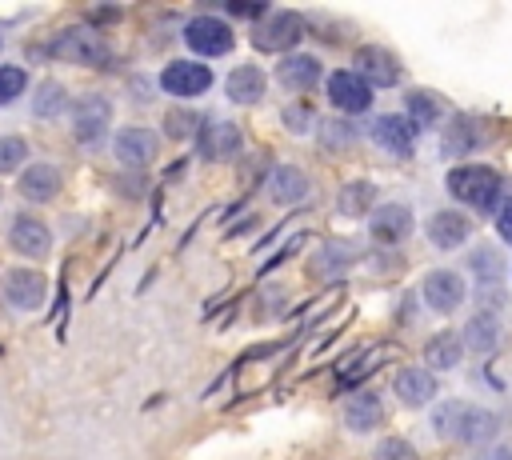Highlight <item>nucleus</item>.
<instances>
[{
	"label": "nucleus",
	"mask_w": 512,
	"mask_h": 460,
	"mask_svg": "<svg viewBox=\"0 0 512 460\" xmlns=\"http://www.w3.org/2000/svg\"><path fill=\"white\" fill-rule=\"evenodd\" d=\"M428 428L448 440V444H476V448H488L496 444L500 436V416L492 408H480V404H468V400H444L432 408L428 416Z\"/></svg>",
	"instance_id": "obj_1"
},
{
	"label": "nucleus",
	"mask_w": 512,
	"mask_h": 460,
	"mask_svg": "<svg viewBox=\"0 0 512 460\" xmlns=\"http://www.w3.org/2000/svg\"><path fill=\"white\" fill-rule=\"evenodd\" d=\"M444 188H448V196H452L456 204H464V208H472V212H496L504 180H500V172L488 168V164H456V168H448Z\"/></svg>",
	"instance_id": "obj_2"
},
{
	"label": "nucleus",
	"mask_w": 512,
	"mask_h": 460,
	"mask_svg": "<svg viewBox=\"0 0 512 460\" xmlns=\"http://www.w3.org/2000/svg\"><path fill=\"white\" fill-rule=\"evenodd\" d=\"M304 40V16L292 12V8H268V16H260L252 24V44L260 52H276V56H288L296 44Z\"/></svg>",
	"instance_id": "obj_3"
},
{
	"label": "nucleus",
	"mask_w": 512,
	"mask_h": 460,
	"mask_svg": "<svg viewBox=\"0 0 512 460\" xmlns=\"http://www.w3.org/2000/svg\"><path fill=\"white\" fill-rule=\"evenodd\" d=\"M44 52L56 56V60H68V64H88V68H100V64L112 60L108 40L92 28H64L56 40L44 44Z\"/></svg>",
	"instance_id": "obj_4"
},
{
	"label": "nucleus",
	"mask_w": 512,
	"mask_h": 460,
	"mask_svg": "<svg viewBox=\"0 0 512 460\" xmlns=\"http://www.w3.org/2000/svg\"><path fill=\"white\" fill-rule=\"evenodd\" d=\"M368 140H372L376 148H384L388 156H396V160H412L416 140H420V128H416L404 112H380V116H372V124H368Z\"/></svg>",
	"instance_id": "obj_5"
},
{
	"label": "nucleus",
	"mask_w": 512,
	"mask_h": 460,
	"mask_svg": "<svg viewBox=\"0 0 512 460\" xmlns=\"http://www.w3.org/2000/svg\"><path fill=\"white\" fill-rule=\"evenodd\" d=\"M212 80H216V76H212V64H200V60H188V56L164 64L160 76H156V84H160L168 96H176V100H196V96H204V92L212 88Z\"/></svg>",
	"instance_id": "obj_6"
},
{
	"label": "nucleus",
	"mask_w": 512,
	"mask_h": 460,
	"mask_svg": "<svg viewBox=\"0 0 512 460\" xmlns=\"http://www.w3.org/2000/svg\"><path fill=\"white\" fill-rule=\"evenodd\" d=\"M108 128H112V100L108 96L88 92V96H80L72 104V140L76 144L92 148V144H100L108 136Z\"/></svg>",
	"instance_id": "obj_7"
},
{
	"label": "nucleus",
	"mask_w": 512,
	"mask_h": 460,
	"mask_svg": "<svg viewBox=\"0 0 512 460\" xmlns=\"http://www.w3.org/2000/svg\"><path fill=\"white\" fill-rule=\"evenodd\" d=\"M184 44H188L196 56L216 60V56H228V52H232L236 32H232L228 20H220V16H192V20L184 24Z\"/></svg>",
	"instance_id": "obj_8"
},
{
	"label": "nucleus",
	"mask_w": 512,
	"mask_h": 460,
	"mask_svg": "<svg viewBox=\"0 0 512 460\" xmlns=\"http://www.w3.org/2000/svg\"><path fill=\"white\" fill-rule=\"evenodd\" d=\"M0 296H4V304L16 308V312H36V308H44V300H48V280H44L36 268H4V276H0Z\"/></svg>",
	"instance_id": "obj_9"
},
{
	"label": "nucleus",
	"mask_w": 512,
	"mask_h": 460,
	"mask_svg": "<svg viewBox=\"0 0 512 460\" xmlns=\"http://www.w3.org/2000/svg\"><path fill=\"white\" fill-rule=\"evenodd\" d=\"M468 280L456 272V268H432L424 280H420V296H424V308H432V312H440V316H448V312H456L464 300H468Z\"/></svg>",
	"instance_id": "obj_10"
},
{
	"label": "nucleus",
	"mask_w": 512,
	"mask_h": 460,
	"mask_svg": "<svg viewBox=\"0 0 512 460\" xmlns=\"http://www.w3.org/2000/svg\"><path fill=\"white\" fill-rule=\"evenodd\" d=\"M412 232H416V216H412V208L400 204V200L376 204V208L368 212V236H372L376 244H384V248L404 244Z\"/></svg>",
	"instance_id": "obj_11"
},
{
	"label": "nucleus",
	"mask_w": 512,
	"mask_h": 460,
	"mask_svg": "<svg viewBox=\"0 0 512 460\" xmlns=\"http://www.w3.org/2000/svg\"><path fill=\"white\" fill-rule=\"evenodd\" d=\"M324 88H328V104L336 108V112H344V116H360V112H368L372 108V88L352 72V68H336L328 80H324Z\"/></svg>",
	"instance_id": "obj_12"
},
{
	"label": "nucleus",
	"mask_w": 512,
	"mask_h": 460,
	"mask_svg": "<svg viewBox=\"0 0 512 460\" xmlns=\"http://www.w3.org/2000/svg\"><path fill=\"white\" fill-rule=\"evenodd\" d=\"M112 152H116V160H120L124 168L144 172V168L156 160L160 140H156V132L144 128V124H124V128L112 136Z\"/></svg>",
	"instance_id": "obj_13"
},
{
	"label": "nucleus",
	"mask_w": 512,
	"mask_h": 460,
	"mask_svg": "<svg viewBox=\"0 0 512 460\" xmlns=\"http://www.w3.org/2000/svg\"><path fill=\"white\" fill-rule=\"evenodd\" d=\"M484 140H488L484 124H480L476 116L456 112V116L448 120V128H440V156H444V160H468L476 148H484Z\"/></svg>",
	"instance_id": "obj_14"
},
{
	"label": "nucleus",
	"mask_w": 512,
	"mask_h": 460,
	"mask_svg": "<svg viewBox=\"0 0 512 460\" xmlns=\"http://www.w3.org/2000/svg\"><path fill=\"white\" fill-rule=\"evenodd\" d=\"M424 236L432 248H444V252L464 248V240H472V216L464 208H436L424 224Z\"/></svg>",
	"instance_id": "obj_15"
},
{
	"label": "nucleus",
	"mask_w": 512,
	"mask_h": 460,
	"mask_svg": "<svg viewBox=\"0 0 512 460\" xmlns=\"http://www.w3.org/2000/svg\"><path fill=\"white\" fill-rule=\"evenodd\" d=\"M368 88H392V84H400V72H404V64L388 52V48H380V44H364L360 52H356V68H352Z\"/></svg>",
	"instance_id": "obj_16"
},
{
	"label": "nucleus",
	"mask_w": 512,
	"mask_h": 460,
	"mask_svg": "<svg viewBox=\"0 0 512 460\" xmlns=\"http://www.w3.org/2000/svg\"><path fill=\"white\" fill-rule=\"evenodd\" d=\"M60 188H64V176H60V168L48 164V160L24 164L20 176H16V192H20L28 204H48V200L60 196Z\"/></svg>",
	"instance_id": "obj_17"
},
{
	"label": "nucleus",
	"mask_w": 512,
	"mask_h": 460,
	"mask_svg": "<svg viewBox=\"0 0 512 460\" xmlns=\"http://www.w3.org/2000/svg\"><path fill=\"white\" fill-rule=\"evenodd\" d=\"M320 76H324V64H320V56H312V52H288V56H280V64H276V80H280L288 92H296L300 100H304V92H312V88L320 84Z\"/></svg>",
	"instance_id": "obj_18"
},
{
	"label": "nucleus",
	"mask_w": 512,
	"mask_h": 460,
	"mask_svg": "<svg viewBox=\"0 0 512 460\" xmlns=\"http://www.w3.org/2000/svg\"><path fill=\"white\" fill-rule=\"evenodd\" d=\"M8 244H12L20 256L40 260V256H48V252H52V228H48L40 216L20 212V216H12V220H8Z\"/></svg>",
	"instance_id": "obj_19"
},
{
	"label": "nucleus",
	"mask_w": 512,
	"mask_h": 460,
	"mask_svg": "<svg viewBox=\"0 0 512 460\" xmlns=\"http://www.w3.org/2000/svg\"><path fill=\"white\" fill-rule=\"evenodd\" d=\"M392 392H396V400H400L404 408H424V404L436 400L440 380H436V372H428L424 364H412V368H400V372H396Z\"/></svg>",
	"instance_id": "obj_20"
},
{
	"label": "nucleus",
	"mask_w": 512,
	"mask_h": 460,
	"mask_svg": "<svg viewBox=\"0 0 512 460\" xmlns=\"http://www.w3.org/2000/svg\"><path fill=\"white\" fill-rule=\"evenodd\" d=\"M240 128L232 120H200L196 128V148L204 160H228L240 152Z\"/></svg>",
	"instance_id": "obj_21"
},
{
	"label": "nucleus",
	"mask_w": 512,
	"mask_h": 460,
	"mask_svg": "<svg viewBox=\"0 0 512 460\" xmlns=\"http://www.w3.org/2000/svg\"><path fill=\"white\" fill-rule=\"evenodd\" d=\"M340 416H344V428H348V432H376V428L388 420V416H384V400H380V392H372V388L352 392V396L344 400Z\"/></svg>",
	"instance_id": "obj_22"
},
{
	"label": "nucleus",
	"mask_w": 512,
	"mask_h": 460,
	"mask_svg": "<svg viewBox=\"0 0 512 460\" xmlns=\"http://www.w3.org/2000/svg\"><path fill=\"white\" fill-rule=\"evenodd\" d=\"M264 192H268L276 204L292 208V204H304V200H308L312 180H308L304 168H296V164H276V168L268 172V180H264Z\"/></svg>",
	"instance_id": "obj_23"
},
{
	"label": "nucleus",
	"mask_w": 512,
	"mask_h": 460,
	"mask_svg": "<svg viewBox=\"0 0 512 460\" xmlns=\"http://www.w3.org/2000/svg\"><path fill=\"white\" fill-rule=\"evenodd\" d=\"M500 340H504V324H500V316L496 312H476V316H468L464 320V332H460V344L468 348V352H476V356H492L496 348H500Z\"/></svg>",
	"instance_id": "obj_24"
},
{
	"label": "nucleus",
	"mask_w": 512,
	"mask_h": 460,
	"mask_svg": "<svg viewBox=\"0 0 512 460\" xmlns=\"http://www.w3.org/2000/svg\"><path fill=\"white\" fill-rule=\"evenodd\" d=\"M268 92V76L256 68V64H236L224 80V96L232 104H260Z\"/></svg>",
	"instance_id": "obj_25"
},
{
	"label": "nucleus",
	"mask_w": 512,
	"mask_h": 460,
	"mask_svg": "<svg viewBox=\"0 0 512 460\" xmlns=\"http://www.w3.org/2000/svg\"><path fill=\"white\" fill-rule=\"evenodd\" d=\"M352 264H356V248L344 244V240H328V244H320L316 256L308 260V272H312L316 280H340Z\"/></svg>",
	"instance_id": "obj_26"
},
{
	"label": "nucleus",
	"mask_w": 512,
	"mask_h": 460,
	"mask_svg": "<svg viewBox=\"0 0 512 460\" xmlns=\"http://www.w3.org/2000/svg\"><path fill=\"white\" fill-rule=\"evenodd\" d=\"M464 360V344H460V332H436L424 340V368L428 372H448Z\"/></svg>",
	"instance_id": "obj_27"
},
{
	"label": "nucleus",
	"mask_w": 512,
	"mask_h": 460,
	"mask_svg": "<svg viewBox=\"0 0 512 460\" xmlns=\"http://www.w3.org/2000/svg\"><path fill=\"white\" fill-rule=\"evenodd\" d=\"M404 116L424 132V128H436L444 120V96L440 92H428V88H412L404 96Z\"/></svg>",
	"instance_id": "obj_28"
},
{
	"label": "nucleus",
	"mask_w": 512,
	"mask_h": 460,
	"mask_svg": "<svg viewBox=\"0 0 512 460\" xmlns=\"http://www.w3.org/2000/svg\"><path fill=\"white\" fill-rule=\"evenodd\" d=\"M376 208V184L372 180H348L336 192V212L340 216H368Z\"/></svg>",
	"instance_id": "obj_29"
},
{
	"label": "nucleus",
	"mask_w": 512,
	"mask_h": 460,
	"mask_svg": "<svg viewBox=\"0 0 512 460\" xmlns=\"http://www.w3.org/2000/svg\"><path fill=\"white\" fill-rule=\"evenodd\" d=\"M468 268H472V276H476V288H484V292L496 288V296H500V288H504V268H500V256H496L488 244L472 248Z\"/></svg>",
	"instance_id": "obj_30"
},
{
	"label": "nucleus",
	"mask_w": 512,
	"mask_h": 460,
	"mask_svg": "<svg viewBox=\"0 0 512 460\" xmlns=\"http://www.w3.org/2000/svg\"><path fill=\"white\" fill-rule=\"evenodd\" d=\"M316 140H320L324 152H344V148H352L360 140V128L352 120H344V116H332V120H320Z\"/></svg>",
	"instance_id": "obj_31"
},
{
	"label": "nucleus",
	"mask_w": 512,
	"mask_h": 460,
	"mask_svg": "<svg viewBox=\"0 0 512 460\" xmlns=\"http://www.w3.org/2000/svg\"><path fill=\"white\" fill-rule=\"evenodd\" d=\"M64 108H68L64 84H60V80H40V84H36V96H32V116H36V120H56Z\"/></svg>",
	"instance_id": "obj_32"
},
{
	"label": "nucleus",
	"mask_w": 512,
	"mask_h": 460,
	"mask_svg": "<svg viewBox=\"0 0 512 460\" xmlns=\"http://www.w3.org/2000/svg\"><path fill=\"white\" fill-rule=\"evenodd\" d=\"M388 356H392V348H388V344L372 348V356H368V352H364V356H356V364H352V368H344V372L336 376V388H352V384H360V380H364V376H372Z\"/></svg>",
	"instance_id": "obj_33"
},
{
	"label": "nucleus",
	"mask_w": 512,
	"mask_h": 460,
	"mask_svg": "<svg viewBox=\"0 0 512 460\" xmlns=\"http://www.w3.org/2000/svg\"><path fill=\"white\" fill-rule=\"evenodd\" d=\"M284 128H288V132H296V136H308V132H316V128H320V120H316V108H312L308 100H292V104L284 108Z\"/></svg>",
	"instance_id": "obj_34"
},
{
	"label": "nucleus",
	"mask_w": 512,
	"mask_h": 460,
	"mask_svg": "<svg viewBox=\"0 0 512 460\" xmlns=\"http://www.w3.org/2000/svg\"><path fill=\"white\" fill-rule=\"evenodd\" d=\"M24 88H28V72L20 64H0V108L16 104L24 96Z\"/></svg>",
	"instance_id": "obj_35"
},
{
	"label": "nucleus",
	"mask_w": 512,
	"mask_h": 460,
	"mask_svg": "<svg viewBox=\"0 0 512 460\" xmlns=\"http://www.w3.org/2000/svg\"><path fill=\"white\" fill-rule=\"evenodd\" d=\"M28 164V140L24 136H0V176Z\"/></svg>",
	"instance_id": "obj_36"
},
{
	"label": "nucleus",
	"mask_w": 512,
	"mask_h": 460,
	"mask_svg": "<svg viewBox=\"0 0 512 460\" xmlns=\"http://www.w3.org/2000/svg\"><path fill=\"white\" fill-rule=\"evenodd\" d=\"M196 128H200V116H196L192 108H172V112L164 116V132H168L172 140H192Z\"/></svg>",
	"instance_id": "obj_37"
},
{
	"label": "nucleus",
	"mask_w": 512,
	"mask_h": 460,
	"mask_svg": "<svg viewBox=\"0 0 512 460\" xmlns=\"http://www.w3.org/2000/svg\"><path fill=\"white\" fill-rule=\"evenodd\" d=\"M372 460H420V456H416V448H412L408 440L388 436V440H380V444L372 448Z\"/></svg>",
	"instance_id": "obj_38"
},
{
	"label": "nucleus",
	"mask_w": 512,
	"mask_h": 460,
	"mask_svg": "<svg viewBox=\"0 0 512 460\" xmlns=\"http://www.w3.org/2000/svg\"><path fill=\"white\" fill-rule=\"evenodd\" d=\"M496 232H500L504 244H512V200L500 204V212H496Z\"/></svg>",
	"instance_id": "obj_39"
},
{
	"label": "nucleus",
	"mask_w": 512,
	"mask_h": 460,
	"mask_svg": "<svg viewBox=\"0 0 512 460\" xmlns=\"http://www.w3.org/2000/svg\"><path fill=\"white\" fill-rule=\"evenodd\" d=\"M476 460H512V448H508V444H488Z\"/></svg>",
	"instance_id": "obj_40"
},
{
	"label": "nucleus",
	"mask_w": 512,
	"mask_h": 460,
	"mask_svg": "<svg viewBox=\"0 0 512 460\" xmlns=\"http://www.w3.org/2000/svg\"><path fill=\"white\" fill-rule=\"evenodd\" d=\"M228 12H232V16H268L264 4H228Z\"/></svg>",
	"instance_id": "obj_41"
},
{
	"label": "nucleus",
	"mask_w": 512,
	"mask_h": 460,
	"mask_svg": "<svg viewBox=\"0 0 512 460\" xmlns=\"http://www.w3.org/2000/svg\"><path fill=\"white\" fill-rule=\"evenodd\" d=\"M0 200H4V188H0Z\"/></svg>",
	"instance_id": "obj_42"
},
{
	"label": "nucleus",
	"mask_w": 512,
	"mask_h": 460,
	"mask_svg": "<svg viewBox=\"0 0 512 460\" xmlns=\"http://www.w3.org/2000/svg\"><path fill=\"white\" fill-rule=\"evenodd\" d=\"M0 44H4V36H0Z\"/></svg>",
	"instance_id": "obj_43"
}]
</instances>
